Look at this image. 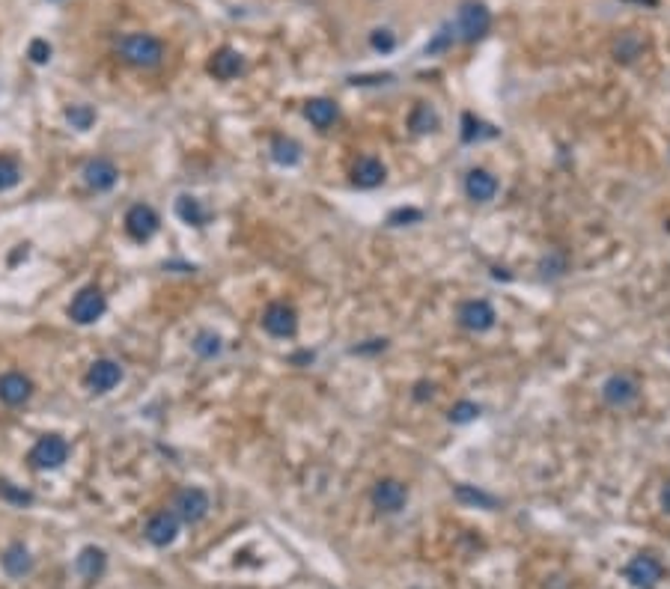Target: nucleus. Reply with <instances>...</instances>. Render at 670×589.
Listing matches in <instances>:
<instances>
[{"label":"nucleus","mask_w":670,"mask_h":589,"mask_svg":"<svg viewBox=\"0 0 670 589\" xmlns=\"http://www.w3.org/2000/svg\"><path fill=\"white\" fill-rule=\"evenodd\" d=\"M661 509L670 515V482H665V488H661Z\"/></svg>","instance_id":"37"},{"label":"nucleus","mask_w":670,"mask_h":589,"mask_svg":"<svg viewBox=\"0 0 670 589\" xmlns=\"http://www.w3.org/2000/svg\"><path fill=\"white\" fill-rule=\"evenodd\" d=\"M0 497L9 500V503H18V506H30V503H33V494H30V491L15 488L13 482H6V479H0Z\"/></svg>","instance_id":"30"},{"label":"nucleus","mask_w":670,"mask_h":589,"mask_svg":"<svg viewBox=\"0 0 670 589\" xmlns=\"http://www.w3.org/2000/svg\"><path fill=\"white\" fill-rule=\"evenodd\" d=\"M158 223L161 220H158L155 209L147 203H138L125 212V232H129L134 241H149L158 232Z\"/></svg>","instance_id":"12"},{"label":"nucleus","mask_w":670,"mask_h":589,"mask_svg":"<svg viewBox=\"0 0 670 589\" xmlns=\"http://www.w3.org/2000/svg\"><path fill=\"white\" fill-rule=\"evenodd\" d=\"M209 509H212L209 494H205L203 488L188 485V488H182V491H176V497H173V512H176L179 521H185V524H200L203 518L209 515Z\"/></svg>","instance_id":"5"},{"label":"nucleus","mask_w":670,"mask_h":589,"mask_svg":"<svg viewBox=\"0 0 670 589\" xmlns=\"http://www.w3.org/2000/svg\"><path fill=\"white\" fill-rule=\"evenodd\" d=\"M105 568H107V553L102 548H96V544H89V548H84L75 557V571L84 580H89V584L102 577Z\"/></svg>","instance_id":"17"},{"label":"nucleus","mask_w":670,"mask_h":589,"mask_svg":"<svg viewBox=\"0 0 670 589\" xmlns=\"http://www.w3.org/2000/svg\"><path fill=\"white\" fill-rule=\"evenodd\" d=\"M263 328L265 334H272L277 339H289L295 336V330H298V316H295V310L289 307V303H268L265 312H263Z\"/></svg>","instance_id":"9"},{"label":"nucleus","mask_w":670,"mask_h":589,"mask_svg":"<svg viewBox=\"0 0 670 589\" xmlns=\"http://www.w3.org/2000/svg\"><path fill=\"white\" fill-rule=\"evenodd\" d=\"M465 194H468V200H473V203H489V200H495V194H498V178L491 176L489 170L473 167V170H468V176H465Z\"/></svg>","instance_id":"15"},{"label":"nucleus","mask_w":670,"mask_h":589,"mask_svg":"<svg viewBox=\"0 0 670 589\" xmlns=\"http://www.w3.org/2000/svg\"><path fill=\"white\" fill-rule=\"evenodd\" d=\"M66 120L71 122V129L87 131L89 125L96 122V111H93L89 104H71L69 111H66Z\"/></svg>","instance_id":"28"},{"label":"nucleus","mask_w":670,"mask_h":589,"mask_svg":"<svg viewBox=\"0 0 670 589\" xmlns=\"http://www.w3.org/2000/svg\"><path fill=\"white\" fill-rule=\"evenodd\" d=\"M450 42H453V33H450V30H441V33L435 36V42H429V45H426V54L444 51V48H447V45H450Z\"/></svg>","instance_id":"34"},{"label":"nucleus","mask_w":670,"mask_h":589,"mask_svg":"<svg viewBox=\"0 0 670 589\" xmlns=\"http://www.w3.org/2000/svg\"><path fill=\"white\" fill-rule=\"evenodd\" d=\"M176 214L185 223H191V227H203V223H205V209L200 205V200H194V196H179Z\"/></svg>","instance_id":"25"},{"label":"nucleus","mask_w":670,"mask_h":589,"mask_svg":"<svg viewBox=\"0 0 670 589\" xmlns=\"http://www.w3.org/2000/svg\"><path fill=\"white\" fill-rule=\"evenodd\" d=\"M116 178H120V170H116L111 158H93L84 167V182L93 191H107V187L116 185Z\"/></svg>","instance_id":"16"},{"label":"nucleus","mask_w":670,"mask_h":589,"mask_svg":"<svg viewBox=\"0 0 670 589\" xmlns=\"http://www.w3.org/2000/svg\"><path fill=\"white\" fill-rule=\"evenodd\" d=\"M27 57H30L36 66H45V62L51 60V45L45 39H33L30 45H27Z\"/></svg>","instance_id":"32"},{"label":"nucleus","mask_w":670,"mask_h":589,"mask_svg":"<svg viewBox=\"0 0 670 589\" xmlns=\"http://www.w3.org/2000/svg\"><path fill=\"white\" fill-rule=\"evenodd\" d=\"M107 310V301L102 289H96V286H87V289H80L75 294V301L69 303V316L71 321H78V325H93L105 316Z\"/></svg>","instance_id":"6"},{"label":"nucleus","mask_w":670,"mask_h":589,"mask_svg":"<svg viewBox=\"0 0 670 589\" xmlns=\"http://www.w3.org/2000/svg\"><path fill=\"white\" fill-rule=\"evenodd\" d=\"M194 352L200 357H214L221 352V336L203 330V334H197V339H194Z\"/></svg>","instance_id":"29"},{"label":"nucleus","mask_w":670,"mask_h":589,"mask_svg":"<svg viewBox=\"0 0 670 589\" xmlns=\"http://www.w3.org/2000/svg\"><path fill=\"white\" fill-rule=\"evenodd\" d=\"M18 182H21V167H18V161L9 155H0V191H9V187H15Z\"/></svg>","instance_id":"27"},{"label":"nucleus","mask_w":670,"mask_h":589,"mask_svg":"<svg viewBox=\"0 0 670 589\" xmlns=\"http://www.w3.org/2000/svg\"><path fill=\"white\" fill-rule=\"evenodd\" d=\"M453 494H456V500H462V503H468V506H480V509H495L498 506L495 497L486 494V491H480V488H473V485H456Z\"/></svg>","instance_id":"26"},{"label":"nucleus","mask_w":670,"mask_h":589,"mask_svg":"<svg viewBox=\"0 0 670 589\" xmlns=\"http://www.w3.org/2000/svg\"><path fill=\"white\" fill-rule=\"evenodd\" d=\"M643 48H647V39H643L641 33H634V30H625V33H620V39L614 42V60H620V62H634L643 54Z\"/></svg>","instance_id":"22"},{"label":"nucleus","mask_w":670,"mask_h":589,"mask_svg":"<svg viewBox=\"0 0 670 589\" xmlns=\"http://www.w3.org/2000/svg\"><path fill=\"white\" fill-rule=\"evenodd\" d=\"M241 69H245V60H241V54L232 51V48H218L209 60V71L218 80H232Z\"/></svg>","instance_id":"19"},{"label":"nucleus","mask_w":670,"mask_h":589,"mask_svg":"<svg viewBox=\"0 0 670 589\" xmlns=\"http://www.w3.org/2000/svg\"><path fill=\"white\" fill-rule=\"evenodd\" d=\"M122 381V366L111 361V357H102L87 369V387L93 393H107L113 390L116 384Z\"/></svg>","instance_id":"14"},{"label":"nucleus","mask_w":670,"mask_h":589,"mask_svg":"<svg viewBox=\"0 0 670 589\" xmlns=\"http://www.w3.org/2000/svg\"><path fill=\"white\" fill-rule=\"evenodd\" d=\"M30 396H33V381L27 378L24 372L9 369V372L0 375V402H4V405L18 408V405H24Z\"/></svg>","instance_id":"13"},{"label":"nucleus","mask_w":670,"mask_h":589,"mask_svg":"<svg viewBox=\"0 0 670 589\" xmlns=\"http://www.w3.org/2000/svg\"><path fill=\"white\" fill-rule=\"evenodd\" d=\"M304 116H307L316 129H331V125L337 122L339 111H337V104L331 102V98H310L307 107H304Z\"/></svg>","instance_id":"21"},{"label":"nucleus","mask_w":670,"mask_h":589,"mask_svg":"<svg viewBox=\"0 0 670 589\" xmlns=\"http://www.w3.org/2000/svg\"><path fill=\"white\" fill-rule=\"evenodd\" d=\"M352 182L357 187H379L384 182V164L373 155L357 158L352 167Z\"/></svg>","instance_id":"20"},{"label":"nucleus","mask_w":670,"mask_h":589,"mask_svg":"<svg viewBox=\"0 0 670 589\" xmlns=\"http://www.w3.org/2000/svg\"><path fill=\"white\" fill-rule=\"evenodd\" d=\"M498 312L486 298H471L459 307V325L465 330H473V334H482V330L495 328Z\"/></svg>","instance_id":"10"},{"label":"nucleus","mask_w":670,"mask_h":589,"mask_svg":"<svg viewBox=\"0 0 670 589\" xmlns=\"http://www.w3.org/2000/svg\"><path fill=\"white\" fill-rule=\"evenodd\" d=\"M272 158L283 167H295L301 161V146L292 137H274L272 140Z\"/></svg>","instance_id":"24"},{"label":"nucleus","mask_w":670,"mask_h":589,"mask_svg":"<svg viewBox=\"0 0 670 589\" xmlns=\"http://www.w3.org/2000/svg\"><path fill=\"white\" fill-rule=\"evenodd\" d=\"M0 566H4L9 577H27L33 571V557L21 542H13L0 557Z\"/></svg>","instance_id":"18"},{"label":"nucleus","mask_w":670,"mask_h":589,"mask_svg":"<svg viewBox=\"0 0 670 589\" xmlns=\"http://www.w3.org/2000/svg\"><path fill=\"white\" fill-rule=\"evenodd\" d=\"M420 218H423V214H420L417 209H408V212H393L388 220L393 223V227H402V220H420Z\"/></svg>","instance_id":"36"},{"label":"nucleus","mask_w":670,"mask_h":589,"mask_svg":"<svg viewBox=\"0 0 670 589\" xmlns=\"http://www.w3.org/2000/svg\"><path fill=\"white\" fill-rule=\"evenodd\" d=\"M69 459V444L60 435H45L33 444L30 450V464L39 470H54Z\"/></svg>","instance_id":"7"},{"label":"nucleus","mask_w":670,"mask_h":589,"mask_svg":"<svg viewBox=\"0 0 670 589\" xmlns=\"http://www.w3.org/2000/svg\"><path fill=\"white\" fill-rule=\"evenodd\" d=\"M489 27H491V12L486 9V4H480V0H465V4L459 6V15H456L459 39L473 45L489 33Z\"/></svg>","instance_id":"2"},{"label":"nucleus","mask_w":670,"mask_h":589,"mask_svg":"<svg viewBox=\"0 0 670 589\" xmlns=\"http://www.w3.org/2000/svg\"><path fill=\"white\" fill-rule=\"evenodd\" d=\"M638 396H641V384L625 372H616L602 384V399L611 408H629L632 402H638Z\"/></svg>","instance_id":"8"},{"label":"nucleus","mask_w":670,"mask_h":589,"mask_svg":"<svg viewBox=\"0 0 670 589\" xmlns=\"http://www.w3.org/2000/svg\"><path fill=\"white\" fill-rule=\"evenodd\" d=\"M408 129L415 134H429L438 129V113L432 111V104L417 102L408 113Z\"/></svg>","instance_id":"23"},{"label":"nucleus","mask_w":670,"mask_h":589,"mask_svg":"<svg viewBox=\"0 0 670 589\" xmlns=\"http://www.w3.org/2000/svg\"><path fill=\"white\" fill-rule=\"evenodd\" d=\"M625 580L634 589H656L661 580H665V562H661L656 553H634V557L625 562L623 568Z\"/></svg>","instance_id":"3"},{"label":"nucleus","mask_w":670,"mask_h":589,"mask_svg":"<svg viewBox=\"0 0 670 589\" xmlns=\"http://www.w3.org/2000/svg\"><path fill=\"white\" fill-rule=\"evenodd\" d=\"M462 122H465V131H462L465 140H477L480 137V129H486L482 122H473V116H465Z\"/></svg>","instance_id":"35"},{"label":"nucleus","mask_w":670,"mask_h":589,"mask_svg":"<svg viewBox=\"0 0 670 589\" xmlns=\"http://www.w3.org/2000/svg\"><path fill=\"white\" fill-rule=\"evenodd\" d=\"M632 4H641V6H643V4H647V6H656L658 0H632Z\"/></svg>","instance_id":"38"},{"label":"nucleus","mask_w":670,"mask_h":589,"mask_svg":"<svg viewBox=\"0 0 670 589\" xmlns=\"http://www.w3.org/2000/svg\"><path fill=\"white\" fill-rule=\"evenodd\" d=\"M473 417H480V408L473 405V402H459V405H453V411H450L453 423H471Z\"/></svg>","instance_id":"33"},{"label":"nucleus","mask_w":670,"mask_h":589,"mask_svg":"<svg viewBox=\"0 0 670 589\" xmlns=\"http://www.w3.org/2000/svg\"><path fill=\"white\" fill-rule=\"evenodd\" d=\"M370 45L375 51H381V54H390L393 51V45H397V36H393L388 27H379V30H373L370 33Z\"/></svg>","instance_id":"31"},{"label":"nucleus","mask_w":670,"mask_h":589,"mask_svg":"<svg viewBox=\"0 0 670 589\" xmlns=\"http://www.w3.org/2000/svg\"><path fill=\"white\" fill-rule=\"evenodd\" d=\"M370 500H373V506L379 509L381 515H399L402 509H406V503H408V488L402 485L399 479L384 477V479H379L373 485Z\"/></svg>","instance_id":"4"},{"label":"nucleus","mask_w":670,"mask_h":589,"mask_svg":"<svg viewBox=\"0 0 670 589\" xmlns=\"http://www.w3.org/2000/svg\"><path fill=\"white\" fill-rule=\"evenodd\" d=\"M143 535H147L149 544H155V548H167V544L176 542L179 535V518L173 509H161L147 521L143 527Z\"/></svg>","instance_id":"11"},{"label":"nucleus","mask_w":670,"mask_h":589,"mask_svg":"<svg viewBox=\"0 0 670 589\" xmlns=\"http://www.w3.org/2000/svg\"><path fill=\"white\" fill-rule=\"evenodd\" d=\"M113 54H116V60L125 62V66L152 71L164 62L167 45L152 33H125L113 42Z\"/></svg>","instance_id":"1"}]
</instances>
